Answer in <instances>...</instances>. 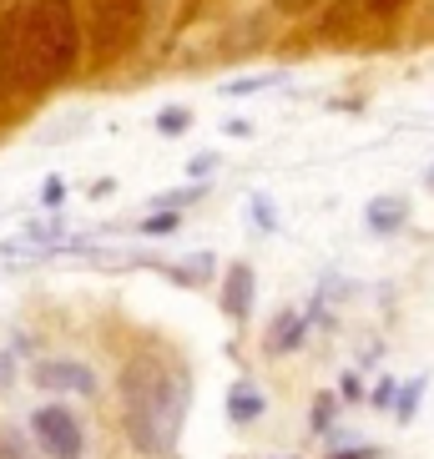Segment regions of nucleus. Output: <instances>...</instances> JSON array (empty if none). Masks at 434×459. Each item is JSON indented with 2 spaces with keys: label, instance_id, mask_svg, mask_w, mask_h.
Masks as SVG:
<instances>
[{
  "label": "nucleus",
  "instance_id": "20e7f679",
  "mask_svg": "<svg viewBox=\"0 0 434 459\" xmlns=\"http://www.w3.org/2000/svg\"><path fill=\"white\" fill-rule=\"evenodd\" d=\"M30 434H36V445H41L51 459H82L86 455L82 419H76V409H66V404L30 409Z\"/></svg>",
  "mask_w": 434,
  "mask_h": 459
},
{
  "label": "nucleus",
  "instance_id": "9d476101",
  "mask_svg": "<svg viewBox=\"0 0 434 459\" xmlns=\"http://www.w3.org/2000/svg\"><path fill=\"white\" fill-rule=\"evenodd\" d=\"M424 384H430V378H409V384H399V394H394V424H414V414H420V399H424Z\"/></svg>",
  "mask_w": 434,
  "mask_h": 459
},
{
  "label": "nucleus",
  "instance_id": "0eeeda50",
  "mask_svg": "<svg viewBox=\"0 0 434 459\" xmlns=\"http://www.w3.org/2000/svg\"><path fill=\"white\" fill-rule=\"evenodd\" d=\"M308 328H313L308 313L283 308L278 318H273L268 338H263V349H268V353H293V349H303V343H308Z\"/></svg>",
  "mask_w": 434,
  "mask_h": 459
},
{
  "label": "nucleus",
  "instance_id": "393cba45",
  "mask_svg": "<svg viewBox=\"0 0 434 459\" xmlns=\"http://www.w3.org/2000/svg\"><path fill=\"white\" fill-rule=\"evenodd\" d=\"M424 182H430V192H434V167H430V177H424Z\"/></svg>",
  "mask_w": 434,
  "mask_h": 459
},
{
  "label": "nucleus",
  "instance_id": "dca6fc26",
  "mask_svg": "<svg viewBox=\"0 0 434 459\" xmlns=\"http://www.w3.org/2000/svg\"><path fill=\"white\" fill-rule=\"evenodd\" d=\"M394 394H399V384H394V378H379L374 394H369V404H374V409H394Z\"/></svg>",
  "mask_w": 434,
  "mask_h": 459
},
{
  "label": "nucleus",
  "instance_id": "aec40b11",
  "mask_svg": "<svg viewBox=\"0 0 434 459\" xmlns=\"http://www.w3.org/2000/svg\"><path fill=\"white\" fill-rule=\"evenodd\" d=\"M213 167H217V157H213V152H203V157H192V162H187V177H192V182H203Z\"/></svg>",
  "mask_w": 434,
  "mask_h": 459
},
{
  "label": "nucleus",
  "instance_id": "4468645a",
  "mask_svg": "<svg viewBox=\"0 0 434 459\" xmlns=\"http://www.w3.org/2000/svg\"><path fill=\"white\" fill-rule=\"evenodd\" d=\"M0 459H36V455L26 449V439L15 429H0Z\"/></svg>",
  "mask_w": 434,
  "mask_h": 459
},
{
  "label": "nucleus",
  "instance_id": "9b49d317",
  "mask_svg": "<svg viewBox=\"0 0 434 459\" xmlns=\"http://www.w3.org/2000/svg\"><path fill=\"white\" fill-rule=\"evenodd\" d=\"M334 419H339V394H313L308 429L313 434H334Z\"/></svg>",
  "mask_w": 434,
  "mask_h": 459
},
{
  "label": "nucleus",
  "instance_id": "5701e85b",
  "mask_svg": "<svg viewBox=\"0 0 434 459\" xmlns=\"http://www.w3.org/2000/svg\"><path fill=\"white\" fill-rule=\"evenodd\" d=\"M364 5H369L374 15H394L399 5H409V0H364Z\"/></svg>",
  "mask_w": 434,
  "mask_h": 459
},
{
  "label": "nucleus",
  "instance_id": "4be33fe9",
  "mask_svg": "<svg viewBox=\"0 0 434 459\" xmlns=\"http://www.w3.org/2000/svg\"><path fill=\"white\" fill-rule=\"evenodd\" d=\"M313 0H273V11H283V15H303Z\"/></svg>",
  "mask_w": 434,
  "mask_h": 459
},
{
  "label": "nucleus",
  "instance_id": "39448f33",
  "mask_svg": "<svg viewBox=\"0 0 434 459\" xmlns=\"http://www.w3.org/2000/svg\"><path fill=\"white\" fill-rule=\"evenodd\" d=\"M30 384L46 394H86V399L96 394V374L86 364H76V359H36Z\"/></svg>",
  "mask_w": 434,
  "mask_h": 459
},
{
  "label": "nucleus",
  "instance_id": "f8f14e48",
  "mask_svg": "<svg viewBox=\"0 0 434 459\" xmlns=\"http://www.w3.org/2000/svg\"><path fill=\"white\" fill-rule=\"evenodd\" d=\"M324 459H384L379 445H369V439H359V445H343V449H328Z\"/></svg>",
  "mask_w": 434,
  "mask_h": 459
},
{
  "label": "nucleus",
  "instance_id": "ddd939ff",
  "mask_svg": "<svg viewBox=\"0 0 434 459\" xmlns=\"http://www.w3.org/2000/svg\"><path fill=\"white\" fill-rule=\"evenodd\" d=\"M177 222H182L177 212H152V217H142V232L147 238H167V232H177Z\"/></svg>",
  "mask_w": 434,
  "mask_h": 459
},
{
  "label": "nucleus",
  "instance_id": "1a4fd4ad",
  "mask_svg": "<svg viewBox=\"0 0 434 459\" xmlns=\"http://www.w3.org/2000/svg\"><path fill=\"white\" fill-rule=\"evenodd\" d=\"M364 222H369V232L394 238V232L409 222V203H404V197H374V203L364 207Z\"/></svg>",
  "mask_w": 434,
  "mask_h": 459
},
{
  "label": "nucleus",
  "instance_id": "6ab92c4d",
  "mask_svg": "<svg viewBox=\"0 0 434 459\" xmlns=\"http://www.w3.org/2000/svg\"><path fill=\"white\" fill-rule=\"evenodd\" d=\"M339 399H343V404H359V399H364V384H359V374H343V378H339Z\"/></svg>",
  "mask_w": 434,
  "mask_h": 459
},
{
  "label": "nucleus",
  "instance_id": "f257e3e1",
  "mask_svg": "<svg viewBox=\"0 0 434 459\" xmlns=\"http://www.w3.org/2000/svg\"><path fill=\"white\" fill-rule=\"evenodd\" d=\"M117 399H122V429L142 455L167 459L182 439L192 409V374L187 364L167 349H136L117 374Z\"/></svg>",
  "mask_w": 434,
  "mask_h": 459
},
{
  "label": "nucleus",
  "instance_id": "423d86ee",
  "mask_svg": "<svg viewBox=\"0 0 434 459\" xmlns=\"http://www.w3.org/2000/svg\"><path fill=\"white\" fill-rule=\"evenodd\" d=\"M253 298H258V273H253V263H232L222 273V313H228L232 324H247L253 318Z\"/></svg>",
  "mask_w": 434,
  "mask_h": 459
},
{
  "label": "nucleus",
  "instance_id": "a878e982",
  "mask_svg": "<svg viewBox=\"0 0 434 459\" xmlns=\"http://www.w3.org/2000/svg\"><path fill=\"white\" fill-rule=\"evenodd\" d=\"M268 459H299V455H268Z\"/></svg>",
  "mask_w": 434,
  "mask_h": 459
},
{
  "label": "nucleus",
  "instance_id": "412c9836",
  "mask_svg": "<svg viewBox=\"0 0 434 459\" xmlns=\"http://www.w3.org/2000/svg\"><path fill=\"white\" fill-rule=\"evenodd\" d=\"M61 197H66V187H61V177H51V182L41 187V203L46 207H61Z\"/></svg>",
  "mask_w": 434,
  "mask_h": 459
},
{
  "label": "nucleus",
  "instance_id": "2eb2a0df",
  "mask_svg": "<svg viewBox=\"0 0 434 459\" xmlns=\"http://www.w3.org/2000/svg\"><path fill=\"white\" fill-rule=\"evenodd\" d=\"M157 132H162V136H182V132H187V111H162V117H157Z\"/></svg>",
  "mask_w": 434,
  "mask_h": 459
},
{
  "label": "nucleus",
  "instance_id": "f3484780",
  "mask_svg": "<svg viewBox=\"0 0 434 459\" xmlns=\"http://www.w3.org/2000/svg\"><path fill=\"white\" fill-rule=\"evenodd\" d=\"M253 222H258L263 232H273V228H278V212H273V203H268V197H253Z\"/></svg>",
  "mask_w": 434,
  "mask_h": 459
},
{
  "label": "nucleus",
  "instance_id": "f03ea898",
  "mask_svg": "<svg viewBox=\"0 0 434 459\" xmlns=\"http://www.w3.org/2000/svg\"><path fill=\"white\" fill-rule=\"evenodd\" d=\"M82 30L71 0H26L0 21V96H30L76 66Z\"/></svg>",
  "mask_w": 434,
  "mask_h": 459
},
{
  "label": "nucleus",
  "instance_id": "b1692460",
  "mask_svg": "<svg viewBox=\"0 0 434 459\" xmlns=\"http://www.w3.org/2000/svg\"><path fill=\"white\" fill-rule=\"evenodd\" d=\"M222 132H228V136H253V126H247L243 117H238V122H228V126H222Z\"/></svg>",
  "mask_w": 434,
  "mask_h": 459
},
{
  "label": "nucleus",
  "instance_id": "6e6552de",
  "mask_svg": "<svg viewBox=\"0 0 434 459\" xmlns=\"http://www.w3.org/2000/svg\"><path fill=\"white\" fill-rule=\"evenodd\" d=\"M263 414H268V394H263L253 378H232V389H228V419L232 424L247 429V424H258Z\"/></svg>",
  "mask_w": 434,
  "mask_h": 459
},
{
  "label": "nucleus",
  "instance_id": "7ed1b4c3",
  "mask_svg": "<svg viewBox=\"0 0 434 459\" xmlns=\"http://www.w3.org/2000/svg\"><path fill=\"white\" fill-rule=\"evenodd\" d=\"M86 26L101 56L126 51L142 26V0H86Z\"/></svg>",
  "mask_w": 434,
  "mask_h": 459
},
{
  "label": "nucleus",
  "instance_id": "a211bd4d",
  "mask_svg": "<svg viewBox=\"0 0 434 459\" xmlns=\"http://www.w3.org/2000/svg\"><path fill=\"white\" fill-rule=\"evenodd\" d=\"M263 86H273V76H243V82H228L222 91H228V96H247V91H263Z\"/></svg>",
  "mask_w": 434,
  "mask_h": 459
}]
</instances>
